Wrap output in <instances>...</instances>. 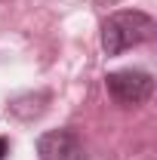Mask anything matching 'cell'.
I'll list each match as a JSON object with an SVG mask.
<instances>
[{
  "label": "cell",
  "instance_id": "1",
  "mask_svg": "<svg viewBox=\"0 0 157 160\" xmlns=\"http://www.w3.org/2000/svg\"><path fill=\"white\" fill-rule=\"evenodd\" d=\"M154 37V19L139 9H120L102 22V49L108 56H120L123 49L139 46Z\"/></svg>",
  "mask_w": 157,
  "mask_h": 160
},
{
  "label": "cell",
  "instance_id": "2",
  "mask_svg": "<svg viewBox=\"0 0 157 160\" xmlns=\"http://www.w3.org/2000/svg\"><path fill=\"white\" fill-rule=\"evenodd\" d=\"M105 89L117 105H142L151 99L154 80L145 71H111L105 74Z\"/></svg>",
  "mask_w": 157,
  "mask_h": 160
},
{
  "label": "cell",
  "instance_id": "3",
  "mask_svg": "<svg viewBox=\"0 0 157 160\" xmlns=\"http://www.w3.org/2000/svg\"><path fill=\"white\" fill-rule=\"evenodd\" d=\"M40 160H86V148L77 132L71 129H53L37 139Z\"/></svg>",
  "mask_w": 157,
  "mask_h": 160
},
{
  "label": "cell",
  "instance_id": "4",
  "mask_svg": "<svg viewBox=\"0 0 157 160\" xmlns=\"http://www.w3.org/2000/svg\"><path fill=\"white\" fill-rule=\"evenodd\" d=\"M6 154H9V142H6V139H0V160L6 157Z\"/></svg>",
  "mask_w": 157,
  "mask_h": 160
}]
</instances>
